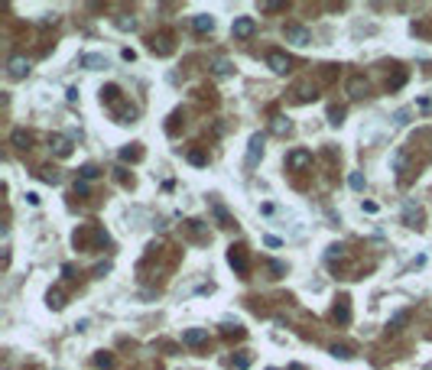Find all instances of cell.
<instances>
[{
	"label": "cell",
	"mask_w": 432,
	"mask_h": 370,
	"mask_svg": "<svg viewBox=\"0 0 432 370\" xmlns=\"http://www.w3.org/2000/svg\"><path fill=\"white\" fill-rule=\"evenodd\" d=\"M227 263H231V267L241 273V276H247V273H250V263H247V250L241 244L237 247H227Z\"/></svg>",
	"instance_id": "obj_2"
},
{
	"label": "cell",
	"mask_w": 432,
	"mask_h": 370,
	"mask_svg": "<svg viewBox=\"0 0 432 370\" xmlns=\"http://www.w3.org/2000/svg\"><path fill=\"white\" fill-rule=\"evenodd\" d=\"M289 130H293V123H289V117H273V134H289Z\"/></svg>",
	"instance_id": "obj_22"
},
{
	"label": "cell",
	"mask_w": 432,
	"mask_h": 370,
	"mask_svg": "<svg viewBox=\"0 0 432 370\" xmlns=\"http://www.w3.org/2000/svg\"><path fill=\"white\" fill-rule=\"evenodd\" d=\"M253 30H257L253 16H237V20H234V26H231L234 39H250V36H253Z\"/></svg>",
	"instance_id": "obj_5"
},
{
	"label": "cell",
	"mask_w": 432,
	"mask_h": 370,
	"mask_svg": "<svg viewBox=\"0 0 432 370\" xmlns=\"http://www.w3.org/2000/svg\"><path fill=\"white\" fill-rule=\"evenodd\" d=\"M315 98H319V94H315L312 85H306V82L296 85V101H315Z\"/></svg>",
	"instance_id": "obj_18"
},
{
	"label": "cell",
	"mask_w": 432,
	"mask_h": 370,
	"mask_svg": "<svg viewBox=\"0 0 432 370\" xmlns=\"http://www.w3.org/2000/svg\"><path fill=\"white\" fill-rule=\"evenodd\" d=\"M182 341H185V345H189V348H198V345H205V341H208V328H189V331L182 334Z\"/></svg>",
	"instance_id": "obj_10"
},
{
	"label": "cell",
	"mask_w": 432,
	"mask_h": 370,
	"mask_svg": "<svg viewBox=\"0 0 432 370\" xmlns=\"http://www.w3.org/2000/svg\"><path fill=\"white\" fill-rule=\"evenodd\" d=\"M267 65H270L276 75H286L293 62H289V56H283V52H267Z\"/></svg>",
	"instance_id": "obj_6"
},
{
	"label": "cell",
	"mask_w": 432,
	"mask_h": 370,
	"mask_svg": "<svg viewBox=\"0 0 432 370\" xmlns=\"http://www.w3.org/2000/svg\"><path fill=\"white\" fill-rule=\"evenodd\" d=\"M211 72L224 78V75H231V72H234V65H231V62H227V59H215V62H211Z\"/></svg>",
	"instance_id": "obj_19"
},
{
	"label": "cell",
	"mask_w": 432,
	"mask_h": 370,
	"mask_svg": "<svg viewBox=\"0 0 432 370\" xmlns=\"http://www.w3.org/2000/svg\"><path fill=\"white\" fill-rule=\"evenodd\" d=\"M94 364H98L101 370H114V357H111V354H104V351H101V354L94 357Z\"/></svg>",
	"instance_id": "obj_27"
},
{
	"label": "cell",
	"mask_w": 432,
	"mask_h": 370,
	"mask_svg": "<svg viewBox=\"0 0 432 370\" xmlns=\"http://www.w3.org/2000/svg\"><path fill=\"white\" fill-rule=\"evenodd\" d=\"M286 42H293V46H309V42H312V33H309L306 26H299V23H289L286 26Z\"/></svg>",
	"instance_id": "obj_4"
},
{
	"label": "cell",
	"mask_w": 432,
	"mask_h": 370,
	"mask_svg": "<svg viewBox=\"0 0 432 370\" xmlns=\"http://www.w3.org/2000/svg\"><path fill=\"white\" fill-rule=\"evenodd\" d=\"M10 140H13V146H20V149H26V146L33 143V137L26 134V130H13V137H10Z\"/></svg>",
	"instance_id": "obj_21"
},
{
	"label": "cell",
	"mask_w": 432,
	"mask_h": 370,
	"mask_svg": "<svg viewBox=\"0 0 432 370\" xmlns=\"http://www.w3.org/2000/svg\"><path fill=\"white\" fill-rule=\"evenodd\" d=\"M270 273H276V276H283V273H286V263L273 260V263H270Z\"/></svg>",
	"instance_id": "obj_35"
},
{
	"label": "cell",
	"mask_w": 432,
	"mask_h": 370,
	"mask_svg": "<svg viewBox=\"0 0 432 370\" xmlns=\"http://www.w3.org/2000/svg\"><path fill=\"white\" fill-rule=\"evenodd\" d=\"M49 143H52V149H56V156H62V160H65V156H72V140H65V137H52Z\"/></svg>",
	"instance_id": "obj_13"
},
{
	"label": "cell",
	"mask_w": 432,
	"mask_h": 370,
	"mask_svg": "<svg viewBox=\"0 0 432 370\" xmlns=\"http://www.w3.org/2000/svg\"><path fill=\"white\" fill-rule=\"evenodd\" d=\"M65 101H68V104L78 101V88H68V91H65Z\"/></svg>",
	"instance_id": "obj_36"
},
{
	"label": "cell",
	"mask_w": 432,
	"mask_h": 370,
	"mask_svg": "<svg viewBox=\"0 0 432 370\" xmlns=\"http://www.w3.org/2000/svg\"><path fill=\"white\" fill-rule=\"evenodd\" d=\"M39 179H42V182H49V185H56V182H59V172H56V169H42V172H39Z\"/></svg>",
	"instance_id": "obj_32"
},
{
	"label": "cell",
	"mask_w": 432,
	"mask_h": 370,
	"mask_svg": "<svg viewBox=\"0 0 432 370\" xmlns=\"http://www.w3.org/2000/svg\"><path fill=\"white\" fill-rule=\"evenodd\" d=\"M82 68H91V72H104V68H108V59L98 56V52H85V56H82Z\"/></svg>",
	"instance_id": "obj_9"
},
{
	"label": "cell",
	"mask_w": 432,
	"mask_h": 370,
	"mask_svg": "<svg viewBox=\"0 0 432 370\" xmlns=\"http://www.w3.org/2000/svg\"><path fill=\"white\" fill-rule=\"evenodd\" d=\"M263 134H253L250 140H247V169H253V166L260 163V156H263Z\"/></svg>",
	"instance_id": "obj_3"
},
{
	"label": "cell",
	"mask_w": 432,
	"mask_h": 370,
	"mask_svg": "<svg viewBox=\"0 0 432 370\" xmlns=\"http://www.w3.org/2000/svg\"><path fill=\"white\" fill-rule=\"evenodd\" d=\"M221 334H224V338H231V334H234V338H241V334H244V328H237V325H224V328H221Z\"/></svg>",
	"instance_id": "obj_34"
},
{
	"label": "cell",
	"mask_w": 432,
	"mask_h": 370,
	"mask_svg": "<svg viewBox=\"0 0 432 370\" xmlns=\"http://www.w3.org/2000/svg\"><path fill=\"white\" fill-rule=\"evenodd\" d=\"M309 163H312V153H309V149H293V153L286 156V166H289V169H306Z\"/></svg>",
	"instance_id": "obj_7"
},
{
	"label": "cell",
	"mask_w": 432,
	"mask_h": 370,
	"mask_svg": "<svg viewBox=\"0 0 432 370\" xmlns=\"http://www.w3.org/2000/svg\"><path fill=\"white\" fill-rule=\"evenodd\" d=\"M7 68H10V78H26V75H30V68H33V65H30V59H23V56H13V59H10V65H7Z\"/></svg>",
	"instance_id": "obj_8"
},
{
	"label": "cell",
	"mask_w": 432,
	"mask_h": 370,
	"mask_svg": "<svg viewBox=\"0 0 432 370\" xmlns=\"http://www.w3.org/2000/svg\"><path fill=\"white\" fill-rule=\"evenodd\" d=\"M328 120L335 123V127H338V123L345 120V108H328Z\"/></svg>",
	"instance_id": "obj_29"
},
{
	"label": "cell",
	"mask_w": 432,
	"mask_h": 370,
	"mask_svg": "<svg viewBox=\"0 0 432 370\" xmlns=\"http://www.w3.org/2000/svg\"><path fill=\"white\" fill-rule=\"evenodd\" d=\"M422 221H426V215H422V205L410 198L406 205H403V224H406V227H422Z\"/></svg>",
	"instance_id": "obj_1"
},
{
	"label": "cell",
	"mask_w": 432,
	"mask_h": 370,
	"mask_svg": "<svg viewBox=\"0 0 432 370\" xmlns=\"http://www.w3.org/2000/svg\"><path fill=\"white\" fill-rule=\"evenodd\" d=\"M211 208H215V218H218V224H221V227H234V218H231V215H227V211H224V205H221V201H218V198L211 201Z\"/></svg>",
	"instance_id": "obj_15"
},
{
	"label": "cell",
	"mask_w": 432,
	"mask_h": 370,
	"mask_svg": "<svg viewBox=\"0 0 432 370\" xmlns=\"http://www.w3.org/2000/svg\"><path fill=\"white\" fill-rule=\"evenodd\" d=\"M192 30L205 36V33H211V30H215V16H208V13H198V16H192Z\"/></svg>",
	"instance_id": "obj_11"
},
{
	"label": "cell",
	"mask_w": 432,
	"mask_h": 370,
	"mask_svg": "<svg viewBox=\"0 0 432 370\" xmlns=\"http://www.w3.org/2000/svg\"><path fill=\"white\" fill-rule=\"evenodd\" d=\"M117 26L120 30H137V20L134 16H117Z\"/></svg>",
	"instance_id": "obj_33"
},
{
	"label": "cell",
	"mask_w": 432,
	"mask_h": 370,
	"mask_svg": "<svg viewBox=\"0 0 432 370\" xmlns=\"http://www.w3.org/2000/svg\"><path fill=\"white\" fill-rule=\"evenodd\" d=\"M49 305H52V308H62V305H65V299H62L59 289H52V293H49Z\"/></svg>",
	"instance_id": "obj_31"
},
{
	"label": "cell",
	"mask_w": 432,
	"mask_h": 370,
	"mask_svg": "<svg viewBox=\"0 0 432 370\" xmlns=\"http://www.w3.org/2000/svg\"><path fill=\"white\" fill-rule=\"evenodd\" d=\"M348 94H351V98H364V94H367V82H364L361 75H354V78L348 82Z\"/></svg>",
	"instance_id": "obj_14"
},
{
	"label": "cell",
	"mask_w": 432,
	"mask_h": 370,
	"mask_svg": "<svg viewBox=\"0 0 432 370\" xmlns=\"http://www.w3.org/2000/svg\"><path fill=\"white\" fill-rule=\"evenodd\" d=\"M149 49H153V52H160V56H169V52H172V46H169V36H160V39L153 36V39H149Z\"/></svg>",
	"instance_id": "obj_16"
},
{
	"label": "cell",
	"mask_w": 432,
	"mask_h": 370,
	"mask_svg": "<svg viewBox=\"0 0 432 370\" xmlns=\"http://www.w3.org/2000/svg\"><path fill=\"white\" fill-rule=\"evenodd\" d=\"M189 163H192V166H205V163H208V156L201 153V149H189Z\"/></svg>",
	"instance_id": "obj_28"
},
{
	"label": "cell",
	"mask_w": 432,
	"mask_h": 370,
	"mask_svg": "<svg viewBox=\"0 0 432 370\" xmlns=\"http://www.w3.org/2000/svg\"><path fill=\"white\" fill-rule=\"evenodd\" d=\"M78 172H82V182H94V179H98V175H101V169H98V166H94V163L82 166V169H78Z\"/></svg>",
	"instance_id": "obj_20"
},
{
	"label": "cell",
	"mask_w": 432,
	"mask_h": 370,
	"mask_svg": "<svg viewBox=\"0 0 432 370\" xmlns=\"http://www.w3.org/2000/svg\"><path fill=\"white\" fill-rule=\"evenodd\" d=\"M120 56H123V62H134V59H137V52H134V49H123Z\"/></svg>",
	"instance_id": "obj_37"
},
{
	"label": "cell",
	"mask_w": 432,
	"mask_h": 370,
	"mask_svg": "<svg viewBox=\"0 0 432 370\" xmlns=\"http://www.w3.org/2000/svg\"><path fill=\"white\" fill-rule=\"evenodd\" d=\"M332 319H335V322H341V325H348V322H351V305H348V296H341V299H338V305H335Z\"/></svg>",
	"instance_id": "obj_12"
},
{
	"label": "cell",
	"mask_w": 432,
	"mask_h": 370,
	"mask_svg": "<svg viewBox=\"0 0 432 370\" xmlns=\"http://www.w3.org/2000/svg\"><path fill=\"white\" fill-rule=\"evenodd\" d=\"M260 10H263V13H279V10H286V4H276V0H270V4H260Z\"/></svg>",
	"instance_id": "obj_30"
},
{
	"label": "cell",
	"mask_w": 432,
	"mask_h": 370,
	"mask_svg": "<svg viewBox=\"0 0 432 370\" xmlns=\"http://www.w3.org/2000/svg\"><path fill=\"white\" fill-rule=\"evenodd\" d=\"M348 185H351L354 192H364L367 182H364V175H361V172H351V175H348Z\"/></svg>",
	"instance_id": "obj_25"
},
{
	"label": "cell",
	"mask_w": 432,
	"mask_h": 370,
	"mask_svg": "<svg viewBox=\"0 0 432 370\" xmlns=\"http://www.w3.org/2000/svg\"><path fill=\"white\" fill-rule=\"evenodd\" d=\"M341 257H345V247H341V244H332V247H328V250H325V260H328V263H335V260H341Z\"/></svg>",
	"instance_id": "obj_23"
},
{
	"label": "cell",
	"mask_w": 432,
	"mask_h": 370,
	"mask_svg": "<svg viewBox=\"0 0 432 370\" xmlns=\"http://www.w3.org/2000/svg\"><path fill=\"white\" fill-rule=\"evenodd\" d=\"M332 357H338V360H351L354 354H351V348H345V345H335V348H332Z\"/></svg>",
	"instance_id": "obj_26"
},
{
	"label": "cell",
	"mask_w": 432,
	"mask_h": 370,
	"mask_svg": "<svg viewBox=\"0 0 432 370\" xmlns=\"http://www.w3.org/2000/svg\"><path fill=\"white\" fill-rule=\"evenodd\" d=\"M250 360H253V357H250V351H237L234 367H237V370H247V367H250Z\"/></svg>",
	"instance_id": "obj_24"
},
{
	"label": "cell",
	"mask_w": 432,
	"mask_h": 370,
	"mask_svg": "<svg viewBox=\"0 0 432 370\" xmlns=\"http://www.w3.org/2000/svg\"><path fill=\"white\" fill-rule=\"evenodd\" d=\"M120 160H123V163H127V160H130V163H140V160H143V149H140V143L120 149Z\"/></svg>",
	"instance_id": "obj_17"
}]
</instances>
